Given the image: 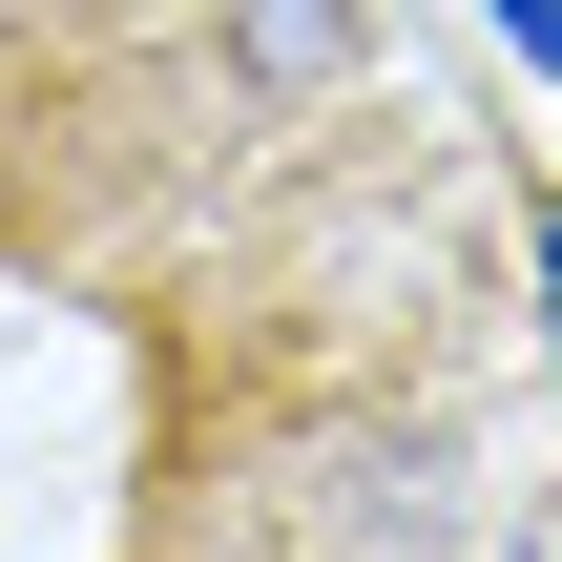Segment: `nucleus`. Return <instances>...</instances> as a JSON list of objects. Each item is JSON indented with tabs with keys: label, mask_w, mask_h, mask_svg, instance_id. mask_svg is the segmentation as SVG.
<instances>
[{
	"label": "nucleus",
	"mask_w": 562,
	"mask_h": 562,
	"mask_svg": "<svg viewBox=\"0 0 562 562\" xmlns=\"http://www.w3.org/2000/svg\"><path fill=\"white\" fill-rule=\"evenodd\" d=\"M501 42H521V63H562V0H501Z\"/></svg>",
	"instance_id": "f257e3e1"
},
{
	"label": "nucleus",
	"mask_w": 562,
	"mask_h": 562,
	"mask_svg": "<svg viewBox=\"0 0 562 562\" xmlns=\"http://www.w3.org/2000/svg\"><path fill=\"white\" fill-rule=\"evenodd\" d=\"M542 313H562V250H542Z\"/></svg>",
	"instance_id": "f03ea898"
}]
</instances>
